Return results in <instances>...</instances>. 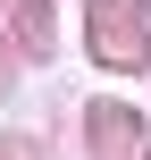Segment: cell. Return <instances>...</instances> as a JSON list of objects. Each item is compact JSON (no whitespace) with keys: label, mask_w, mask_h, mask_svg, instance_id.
<instances>
[{"label":"cell","mask_w":151,"mask_h":160,"mask_svg":"<svg viewBox=\"0 0 151 160\" xmlns=\"http://www.w3.org/2000/svg\"><path fill=\"white\" fill-rule=\"evenodd\" d=\"M92 51H101L109 68H143V59H151L143 8H126V0H92Z\"/></svg>","instance_id":"obj_1"}]
</instances>
